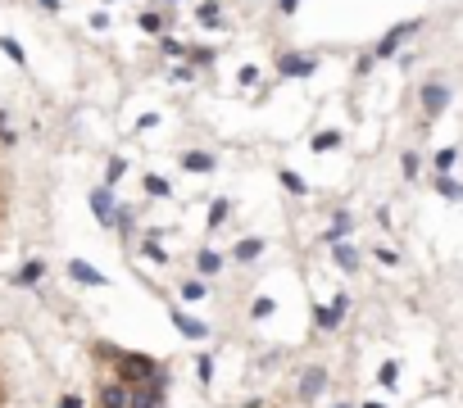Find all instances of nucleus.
Masks as SVG:
<instances>
[{
    "instance_id": "nucleus-37",
    "label": "nucleus",
    "mask_w": 463,
    "mask_h": 408,
    "mask_svg": "<svg viewBox=\"0 0 463 408\" xmlns=\"http://www.w3.org/2000/svg\"><path fill=\"white\" fill-rule=\"evenodd\" d=\"M373 259H377V264H386V268H395V264H400V254H395L391 245H377V250H373Z\"/></svg>"
},
{
    "instance_id": "nucleus-13",
    "label": "nucleus",
    "mask_w": 463,
    "mask_h": 408,
    "mask_svg": "<svg viewBox=\"0 0 463 408\" xmlns=\"http://www.w3.org/2000/svg\"><path fill=\"white\" fill-rule=\"evenodd\" d=\"M177 163H182V168H187V172H196V177H209V172L218 168L214 150H187V154H182Z\"/></svg>"
},
{
    "instance_id": "nucleus-8",
    "label": "nucleus",
    "mask_w": 463,
    "mask_h": 408,
    "mask_svg": "<svg viewBox=\"0 0 463 408\" xmlns=\"http://www.w3.org/2000/svg\"><path fill=\"white\" fill-rule=\"evenodd\" d=\"M318 60L314 55H295V50H277V73L282 77H314Z\"/></svg>"
},
{
    "instance_id": "nucleus-21",
    "label": "nucleus",
    "mask_w": 463,
    "mask_h": 408,
    "mask_svg": "<svg viewBox=\"0 0 463 408\" xmlns=\"http://www.w3.org/2000/svg\"><path fill=\"white\" fill-rule=\"evenodd\" d=\"M273 313H277V299L273 295H255V299H250V322H268Z\"/></svg>"
},
{
    "instance_id": "nucleus-38",
    "label": "nucleus",
    "mask_w": 463,
    "mask_h": 408,
    "mask_svg": "<svg viewBox=\"0 0 463 408\" xmlns=\"http://www.w3.org/2000/svg\"><path fill=\"white\" fill-rule=\"evenodd\" d=\"M200 77V68H191V64H177L173 68V82H196Z\"/></svg>"
},
{
    "instance_id": "nucleus-19",
    "label": "nucleus",
    "mask_w": 463,
    "mask_h": 408,
    "mask_svg": "<svg viewBox=\"0 0 463 408\" xmlns=\"http://www.w3.org/2000/svg\"><path fill=\"white\" fill-rule=\"evenodd\" d=\"M137 27H141V32H150V36H163V32H168V18H163V9H141Z\"/></svg>"
},
{
    "instance_id": "nucleus-17",
    "label": "nucleus",
    "mask_w": 463,
    "mask_h": 408,
    "mask_svg": "<svg viewBox=\"0 0 463 408\" xmlns=\"http://www.w3.org/2000/svg\"><path fill=\"white\" fill-rule=\"evenodd\" d=\"M159 55H163V60H173V64H187V60H191V46L182 41V36L163 32V36H159Z\"/></svg>"
},
{
    "instance_id": "nucleus-3",
    "label": "nucleus",
    "mask_w": 463,
    "mask_h": 408,
    "mask_svg": "<svg viewBox=\"0 0 463 408\" xmlns=\"http://www.w3.org/2000/svg\"><path fill=\"white\" fill-rule=\"evenodd\" d=\"M323 390H327V367L323 363L300 367V376H295V400H300V404H318Z\"/></svg>"
},
{
    "instance_id": "nucleus-2",
    "label": "nucleus",
    "mask_w": 463,
    "mask_h": 408,
    "mask_svg": "<svg viewBox=\"0 0 463 408\" xmlns=\"http://www.w3.org/2000/svg\"><path fill=\"white\" fill-rule=\"evenodd\" d=\"M450 100H455V86L445 82V77H427V82L418 86V104H422V132L436 128V118L450 109Z\"/></svg>"
},
{
    "instance_id": "nucleus-6",
    "label": "nucleus",
    "mask_w": 463,
    "mask_h": 408,
    "mask_svg": "<svg viewBox=\"0 0 463 408\" xmlns=\"http://www.w3.org/2000/svg\"><path fill=\"white\" fill-rule=\"evenodd\" d=\"M91 213L100 227H119V196H114V186H95L91 191Z\"/></svg>"
},
{
    "instance_id": "nucleus-27",
    "label": "nucleus",
    "mask_w": 463,
    "mask_h": 408,
    "mask_svg": "<svg viewBox=\"0 0 463 408\" xmlns=\"http://www.w3.org/2000/svg\"><path fill=\"white\" fill-rule=\"evenodd\" d=\"M227 213H232V200H223V196H218L214 204H209V213H205L209 231H218V227H223V222H227Z\"/></svg>"
},
{
    "instance_id": "nucleus-24",
    "label": "nucleus",
    "mask_w": 463,
    "mask_h": 408,
    "mask_svg": "<svg viewBox=\"0 0 463 408\" xmlns=\"http://www.w3.org/2000/svg\"><path fill=\"white\" fill-rule=\"evenodd\" d=\"M177 295L187 299V304H200V299L209 295V286H205V281H200V277H187V281H182V286H177Z\"/></svg>"
},
{
    "instance_id": "nucleus-29",
    "label": "nucleus",
    "mask_w": 463,
    "mask_h": 408,
    "mask_svg": "<svg viewBox=\"0 0 463 408\" xmlns=\"http://www.w3.org/2000/svg\"><path fill=\"white\" fill-rule=\"evenodd\" d=\"M196 381L200 386L214 381V354H209V349H200V354H196Z\"/></svg>"
},
{
    "instance_id": "nucleus-1",
    "label": "nucleus",
    "mask_w": 463,
    "mask_h": 408,
    "mask_svg": "<svg viewBox=\"0 0 463 408\" xmlns=\"http://www.w3.org/2000/svg\"><path fill=\"white\" fill-rule=\"evenodd\" d=\"M159 358H150V354H141V349H123L119 358H114V381H123V386H141V381H150V376H159Z\"/></svg>"
},
{
    "instance_id": "nucleus-41",
    "label": "nucleus",
    "mask_w": 463,
    "mask_h": 408,
    "mask_svg": "<svg viewBox=\"0 0 463 408\" xmlns=\"http://www.w3.org/2000/svg\"><path fill=\"white\" fill-rule=\"evenodd\" d=\"M55 408H86V400H82V395H64V400L55 404Z\"/></svg>"
},
{
    "instance_id": "nucleus-31",
    "label": "nucleus",
    "mask_w": 463,
    "mask_h": 408,
    "mask_svg": "<svg viewBox=\"0 0 463 408\" xmlns=\"http://www.w3.org/2000/svg\"><path fill=\"white\" fill-rule=\"evenodd\" d=\"M277 177H282V186H286V191H291V196H309V182L300 177V172H291V168H282V172H277Z\"/></svg>"
},
{
    "instance_id": "nucleus-39",
    "label": "nucleus",
    "mask_w": 463,
    "mask_h": 408,
    "mask_svg": "<svg viewBox=\"0 0 463 408\" xmlns=\"http://www.w3.org/2000/svg\"><path fill=\"white\" fill-rule=\"evenodd\" d=\"M373 64H377V55H373V50H368V55H359V60H354V73L368 77V73H373Z\"/></svg>"
},
{
    "instance_id": "nucleus-26",
    "label": "nucleus",
    "mask_w": 463,
    "mask_h": 408,
    "mask_svg": "<svg viewBox=\"0 0 463 408\" xmlns=\"http://www.w3.org/2000/svg\"><path fill=\"white\" fill-rule=\"evenodd\" d=\"M141 186H146V196H154V200H168V196H173L168 177H159V172H146V177H141Z\"/></svg>"
},
{
    "instance_id": "nucleus-23",
    "label": "nucleus",
    "mask_w": 463,
    "mask_h": 408,
    "mask_svg": "<svg viewBox=\"0 0 463 408\" xmlns=\"http://www.w3.org/2000/svg\"><path fill=\"white\" fill-rule=\"evenodd\" d=\"M431 191H436V196H445V200H463V182H455V177H441V172H436V177H431Z\"/></svg>"
},
{
    "instance_id": "nucleus-36",
    "label": "nucleus",
    "mask_w": 463,
    "mask_h": 408,
    "mask_svg": "<svg viewBox=\"0 0 463 408\" xmlns=\"http://www.w3.org/2000/svg\"><path fill=\"white\" fill-rule=\"evenodd\" d=\"M0 50H5V55H9L14 64H23V60H27V55H23V46H18L14 36H0Z\"/></svg>"
},
{
    "instance_id": "nucleus-14",
    "label": "nucleus",
    "mask_w": 463,
    "mask_h": 408,
    "mask_svg": "<svg viewBox=\"0 0 463 408\" xmlns=\"http://www.w3.org/2000/svg\"><path fill=\"white\" fill-rule=\"evenodd\" d=\"M259 254H264V236H241L236 240V245H232V264H241V268H246V264H255V259Z\"/></svg>"
},
{
    "instance_id": "nucleus-30",
    "label": "nucleus",
    "mask_w": 463,
    "mask_h": 408,
    "mask_svg": "<svg viewBox=\"0 0 463 408\" xmlns=\"http://www.w3.org/2000/svg\"><path fill=\"white\" fill-rule=\"evenodd\" d=\"M309 145H314L318 154H323V150H336V145H341V132H336V128H327V132H314V136H309Z\"/></svg>"
},
{
    "instance_id": "nucleus-35",
    "label": "nucleus",
    "mask_w": 463,
    "mask_h": 408,
    "mask_svg": "<svg viewBox=\"0 0 463 408\" xmlns=\"http://www.w3.org/2000/svg\"><path fill=\"white\" fill-rule=\"evenodd\" d=\"M236 86H246V91H250V86H259V68H255V64H241Z\"/></svg>"
},
{
    "instance_id": "nucleus-18",
    "label": "nucleus",
    "mask_w": 463,
    "mask_h": 408,
    "mask_svg": "<svg viewBox=\"0 0 463 408\" xmlns=\"http://www.w3.org/2000/svg\"><path fill=\"white\" fill-rule=\"evenodd\" d=\"M223 268H227V254H218V250H200V254H196V272H200V277H218Z\"/></svg>"
},
{
    "instance_id": "nucleus-22",
    "label": "nucleus",
    "mask_w": 463,
    "mask_h": 408,
    "mask_svg": "<svg viewBox=\"0 0 463 408\" xmlns=\"http://www.w3.org/2000/svg\"><path fill=\"white\" fill-rule=\"evenodd\" d=\"M46 277V264L41 259H27L23 268H18V277H14V286H36V281Z\"/></svg>"
},
{
    "instance_id": "nucleus-15",
    "label": "nucleus",
    "mask_w": 463,
    "mask_h": 408,
    "mask_svg": "<svg viewBox=\"0 0 463 408\" xmlns=\"http://www.w3.org/2000/svg\"><path fill=\"white\" fill-rule=\"evenodd\" d=\"M332 259H336V268H341V272H359L363 250L354 245V240H341V245H332Z\"/></svg>"
},
{
    "instance_id": "nucleus-5",
    "label": "nucleus",
    "mask_w": 463,
    "mask_h": 408,
    "mask_svg": "<svg viewBox=\"0 0 463 408\" xmlns=\"http://www.w3.org/2000/svg\"><path fill=\"white\" fill-rule=\"evenodd\" d=\"M350 304H354V299L345 295V290H336L332 304H318V308H314V322L323 327V332H336V327L345 322V313H350Z\"/></svg>"
},
{
    "instance_id": "nucleus-16",
    "label": "nucleus",
    "mask_w": 463,
    "mask_h": 408,
    "mask_svg": "<svg viewBox=\"0 0 463 408\" xmlns=\"http://www.w3.org/2000/svg\"><path fill=\"white\" fill-rule=\"evenodd\" d=\"M69 277L77 281V286H109V281H105V272H95L86 259H69Z\"/></svg>"
},
{
    "instance_id": "nucleus-7",
    "label": "nucleus",
    "mask_w": 463,
    "mask_h": 408,
    "mask_svg": "<svg viewBox=\"0 0 463 408\" xmlns=\"http://www.w3.org/2000/svg\"><path fill=\"white\" fill-rule=\"evenodd\" d=\"M168 318H173V327H177L187 340H209V336H214V327L200 322V318H191L187 308H177V304H168Z\"/></svg>"
},
{
    "instance_id": "nucleus-25",
    "label": "nucleus",
    "mask_w": 463,
    "mask_h": 408,
    "mask_svg": "<svg viewBox=\"0 0 463 408\" xmlns=\"http://www.w3.org/2000/svg\"><path fill=\"white\" fill-rule=\"evenodd\" d=\"M187 64L205 73V68H214V64H218V50H214V46H191V60H187Z\"/></svg>"
},
{
    "instance_id": "nucleus-10",
    "label": "nucleus",
    "mask_w": 463,
    "mask_h": 408,
    "mask_svg": "<svg viewBox=\"0 0 463 408\" xmlns=\"http://www.w3.org/2000/svg\"><path fill=\"white\" fill-rule=\"evenodd\" d=\"M95 408H132V386H123V381H100Z\"/></svg>"
},
{
    "instance_id": "nucleus-40",
    "label": "nucleus",
    "mask_w": 463,
    "mask_h": 408,
    "mask_svg": "<svg viewBox=\"0 0 463 408\" xmlns=\"http://www.w3.org/2000/svg\"><path fill=\"white\" fill-rule=\"evenodd\" d=\"M295 9H300V0H277V14H282V18H291Z\"/></svg>"
},
{
    "instance_id": "nucleus-9",
    "label": "nucleus",
    "mask_w": 463,
    "mask_h": 408,
    "mask_svg": "<svg viewBox=\"0 0 463 408\" xmlns=\"http://www.w3.org/2000/svg\"><path fill=\"white\" fill-rule=\"evenodd\" d=\"M350 231H354V213L350 209H336L332 213V227H323V236H318V240L332 250V245H341V240H350Z\"/></svg>"
},
{
    "instance_id": "nucleus-32",
    "label": "nucleus",
    "mask_w": 463,
    "mask_h": 408,
    "mask_svg": "<svg viewBox=\"0 0 463 408\" xmlns=\"http://www.w3.org/2000/svg\"><path fill=\"white\" fill-rule=\"evenodd\" d=\"M400 172L413 182V177L422 172V154H418V150H404V154H400Z\"/></svg>"
},
{
    "instance_id": "nucleus-34",
    "label": "nucleus",
    "mask_w": 463,
    "mask_h": 408,
    "mask_svg": "<svg viewBox=\"0 0 463 408\" xmlns=\"http://www.w3.org/2000/svg\"><path fill=\"white\" fill-rule=\"evenodd\" d=\"M132 231H137V209L119 204V236H132Z\"/></svg>"
},
{
    "instance_id": "nucleus-45",
    "label": "nucleus",
    "mask_w": 463,
    "mask_h": 408,
    "mask_svg": "<svg viewBox=\"0 0 463 408\" xmlns=\"http://www.w3.org/2000/svg\"><path fill=\"white\" fill-rule=\"evenodd\" d=\"M163 5H177V0H163Z\"/></svg>"
},
{
    "instance_id": "nucleus-43",
    "label": "nucleus",
    "mask_w": 463,
    "mask_h": 408,
    "mask_svg": "<svg viewBox=\"0 0 463 408\" xmlns=\"http://www.w3.org/2000/svg\"><path fill=\"white\" fill-rule=\"evenodd\" d=\"M359 408H386V404L382 400H368V404H359Z\"/></svg>"
},
{
    "instance_id": "nucleus-12",
    "label": "nucleus",
    "mask_w": 463,
    "mask_h": 408,
    "mask_svg": "<svg viewBox=\"0 0 463 408\" xmlns=\"http://www.w3.org/2000/svg\"><path fill=\"white\" fill-rule=\"evenodd\" d=\"M196 23L205 27V32H223V27H227L223 5H218V0H200V5H196Z\"/></svg>"
},
{
    "instance_id": "nucleus-42",
    "label": "nucleus",
    "mask_w": 463,
    "mask_h": 408,
    "mask_svg": "<svg viewBox=\"0 0 463 408\" xmlns=\"http://www.w3.org/2000/svg\"><path fill=\"white\" fill-rule=\"evenodd\" d=\"M36 5H46L51 14H60V0H36Z\"/></svg>"
},
{
    "instance_id": "nucleus-4",
    "label": "nucleus",
    "mask_w": 463,
    "mask_h": 408,
    "mask_svg": "<svg viewBox=\"0 0 463 408\" xmlns=\"http://www.w3.org/2000/svg\"><path fill=\"white\" fill-rule=\"evenodd\" d=\"M413 32H422V18H404V23H395L391 32H386L382 41L373 46V55H377V60H395V55H400V46L409 41Z\"/></svg>"
},
{
    "instance_id": "nucleus-28",
    "label": "nucleus",
    "mask_w": 463,
    "mask_h": 408,
    "mask_svg": "<svg viewBox=\"0 0 463 408\" xmlns=\"http://www.w3.org/2000/svg\"><path fill=\"white\" fill-rule=\"evenodd\" d=\"M377 386L382 390H395V386H400V363H395V358H386L377 367Z\"/></svg>"
},
{
    "instance_id": "nucleus-20",
    "label": "nucleus",
    "mask_w": 463,
    "mask_h": 408,
    "mask_svg": "<svg viewBox=\"0 0 463 408\" xmlns=\"http://www.w3.org/2000/svg\"><path fill=\"white\" fill-rule=\"evenodd\" d=\"M455 163H459V145H441V150L431 154V168H436L441 177H450V172H455Z\"/></svg>"
},
{
    "instance_id": "nucleus-44",
    "label": "nucleus",
    "mask_w": 463,
    "mask_h": 408,
    "mask_svg": "<svg viewBox=\"0 0 463 408\" xmlns=\"http://www.w3.org/2000/svg\"><path fill=\"white\" fill-rule=\"evenodd\" d=\"M332 408H354V404H332Z\"/></svg>"
},
{
    "instance_id": "nucleus-11",
    "label": "nucleus",
    "mask_w": 463,
    "mask_h": 408,
    "mask_svg": "<svg viewBox=\"0 0 463 408\" xmlns=\"http://www.w3.org/2000/svg\"><path fill=\"white\" fill-rule=\"evenodd\" d=\"M163 404H168V386H154V381L132 386V408H163Z\"/></svg>"
},
{
    "instance_id": "nucleus-33",
    "label": "nucleus",
    "mask_w": 463,
    "mask_h": 408,
    "mask_svg": "<svg viewBox=\"0 0 463 408\" xmlns=\"http://www.w3.org/2000/svg\"><path fill=\"white\" fill-rule=\"evenodd\" d=\"M123 172H128V159H119V154H114V159L105 163V186H114V182H123Z\"/></svg>"
}]
</instances>
